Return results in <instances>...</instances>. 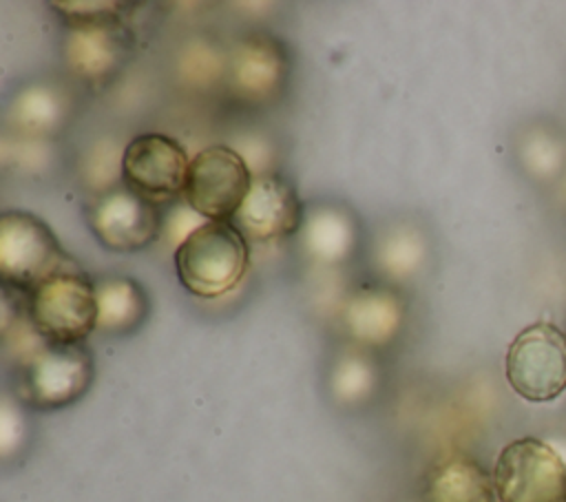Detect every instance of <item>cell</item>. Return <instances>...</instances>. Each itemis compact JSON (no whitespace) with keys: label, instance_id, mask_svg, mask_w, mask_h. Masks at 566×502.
<instances>
[{"label":"cell","instance_id":"cell-1","mask_svg":"<svg viewBox=\"0 0 566 502\" xmlns=\"http://www.w3.org/2000/svg\"><path fill=\"white\" fill-rule=\"evenodd\" d=\"M15 343V396L38 411L62 409L80 400L93 385V352L84 343H49L33 330L29 316L4 332Z\"/></svg>","mask_w":566,"mask_h":502},{"label":"cell","instance_id":"cell-2","mask_svg":"<svg viewBox=\"0 0 566 502\" xmlns=\"http://www.w3.org/2000/svg\"><path fill=\"white\" fill-rule=\"evenodd\" d=\"M250 268L248 239L230 221H206L175 250L179 283L197 299L234 290Z\"/></svg>","mask_w":566,"mask_h":502},{"label":"cell","instance_id":"cell-3","mask_svg":"<svg viewBox=\"0 0 566 502\" xmlns=\"http://www.w3.org/2000/svg\"><path fill=\"white\" fill-rule=\"evenodd\" d=\"M80 268L60 245L46 221L24 210L0 215V279L4 287L29 294L49 276Z\"/></svg>","mask_w":566,"mask_h":502},{"label":"cell","instance_id":"cell-4","mask_svg":"<svg viewBox=\"0 0 566 502\" xmlns=\"http://www.w3.org/2000/svg\"><path fill=\"white\" fill-rule=\"evenodd\" d=\"M27 314L49 343H84L97 330L95 279L82 268L49 276L27 294Z\"/></svg>","mask_w":566,"mask_h":502},{"label":"cell","instance_id":"cell-5","mask_svg":"<svg viewBox=\"0 0 566 502\" xmlns=\"http://www.w3.org/2000/svg\"><path fill=\"white\" fill-rule=\"evenodd\" d=\"M504 374L524 400H555L566 389V334L546 321L524 327L506 349Z\"/></svg>","mask_w":566,"mask_h":502},{"label":"cell","instance_id":"cell-6","mask_svg":"<svg viewBox=\"0 0 566 502\" xmlns=\"http://www.w3.org/2000/svg\"><path fill=\"white\" fill-rule=\"evenodd\" d=\"M493 487L500 502H566V462L551 442L517 438L500 451Z\"/></svg>","mask_w":566,"mask_h":502},{"label":"cell","instance_id":"cell-7","mask_svg":"<svg viewBox=\"0 0 566 502\" xmlns=\"http://www.w3.org/2000/svg\"><path fill=\"white\" fill-rule=\"evenodd\" d=\"M252 179V168L239 150L212 144L190 159L184 201L206 221H232Z\"/></svg>","mask_w":566,"mask_h":502},{"label":"cell","instance_id":"cell-8","mask_svg":"<svg viewBox=\"0 0 566 502\" xmlns=\"http://www.w3.org/2000/svg\"><path fill=\"white\" fill-rule=\"evenodd\" d=\"M122 181L146 201L168 208L184 199L190 159L166 133L135 135L122 150Z\"/></svg>","mask_w":566,"mask_h":502},{"label":"cell","instance_id":"cell-9","mask_svg":"<svg viewBox=\"0 0 566 502\" xmlns=\"http://www.w3.org/2000/svg\"><path fill=\"white\" fill-rule=\"evenodd\" d=\"M86 223L104 248L113 252H137L161 234L164 208L146 201L119 181L88 199Z\"/></svg>","mask_w":566,"mask_h":502},{"label":"cell","instance_id":"cell-10","mask_svg":"<svg viewBox=\"0 0 566 502\" xmlns=\"http://www.w3.org/2000/svg\"><path fill=\"white\" fill-rule=\"evenodd\" d=\"M133 46L135 38L124 18L64 24V66L84 84H104L113 80L128 62Z\"/></svg>","mask_w":566,"mask_h":502},{"label":"cell","instance_id":"cell-11","mask_svg":"<svg viewBox=\"0 0 566 502\" xmlns=\"http://www.w3.org/2000/svg\"><path fill=\"white\" fill-rule=\"evenodd\" d=\"M305 206L296 188L276 172L254 175L232 226L252 243H276L298 234Z\"/></svg>","mask_w":566,"mask_h":502},{"label":"cell","instance_id":"cell-12","mask_svg":"<svg viewBox=\"0 0 566 502\" xmlns=\"http://www.w3.org/2000/svg\"><path fill=\"white\" fill-rule=\"evenodd\" d=\"M290 75L285 46L272 35L252 33L241 38L226 60V84L230 95L248 104L276 100Z\"/></svg>","mask_w":566,"mask_h":502},{"label":"cell","instance_id":"cell-13","mask_svg":"<svg viewBox=\"0 0 566 502\" xmlns=\"http://www.w3.org/2000/svg\"><path fill=\"white\" fill-rule=\"evenodd\" d=\"M407 303L389 285H360L352 290L340 307L345 334L360 347H385L402 330Z\"/></svg>","mask_w":566,"mask_h":502},{"label":"cell","instance_id":"cell-14","mask_svg":"<svg viewBox=\"0 0 566 502\" xmlns=\"http://www.w3.org/2000/svg\"><path fill=\"white\" fill-rule=\"evenodd\" d=\"M305 254L321 265H343L352 261L360 241L356 215L336 201H316L305 206L298 230Z\"/></svg>","mask_w":566,"mask_h":502},{"label":"cell","instance_id":"cell-15","mask_svg":"<svg viewBox=\"0 0 566 502\" xmlns=\"http://www.w3.org/2000/svg\"><path fill=\"white\" fill-rule=\"evenodd\" d=\"M73 113V93L55 80L27 82L7 108V124L15 135L42 142L57 135Z\"/></svg>","mask_w":566,"mask_h":502},{"label":"cell","instance_id":"cell-16","mask_svg":"<svg viewBox=\"0 0 566 502\" xmlns=\"http://www.w3.org/2000/svg\"><path fill=\"white\" fill-rule=\"evenodd\" d=\"M422 498L424 502H493V475L473 458L453 453L427 471Z\"/></svg>","mask_w":566,"mask_h":502},{"label":"cell","instance_id":"cell-17","mask_svg":"<svg viewBox=\"0 0 566 502\" xmlns=\"http://www.w3.org/2000/svg\"><path fill=\"white\" fill-rule=\"evenodd\" d=\"M97 332L128 334L148 316V294L139 281L126 274H102L95 279Z\"/></svg>","mask_w":566,"mask_h":502},{"label":"cell","instance_id":"cell-18","mask_svg":"<svg viewBox=\"0 0 566 502\" xmlns=\"http://www.w3.org/2000/svg\"><path fill=\"white\" fill-rule=\"evenodd\" d=\"M427 257V239L411 223L387 228L376 243V263L389 279L402 281L413 276Z\"/></svg>","mask_w":566,"mask_h":502},{"label":"cell","instance_id":"cell-19","mask_svg":"<svg viewBox=\"0 0 566 502\" xmlns=\"http://www.w3.org/2000/svg\"><path fill=\"white\" fill-rule=\"evenodd\" d=\"M378 380L376 365L363 352L343 354L332 369V391L340 402L365 400Z\"/></svg>","mask_w":566,"mask_h":502},{"label":"cell","instance_id":"cell-20","mask_svg":"<svg viewBox=\"0 0 566 502\" xmlns=\"http://www.w3.org/2000/svg\"><path fill=\"white\" fill-rule=\"evenodd\" d=\"M51 9L60 15L64 24L71 22H86V20H102V18H126L124 2L111 0H71V2H53Z\"/></svg>","mask_w":566,"mask_h":502},{"label":"cell","instance_id":"cell-21","mask_svg":"<svg viewBox=\"0 0 566 502\" xmlns=\"http://www.w3.org/2000/svg\"><path fill=\"white\" fill-rule=\"evenodd\" d=\"M206 223V219L201 215H197L184 199L175 201L172 206H168L164 210V223H161V234L164 239L175 245V250L201 226Z\"/></svg>","mask_w":566,"mask_h":502},{"label":"cell","instance_id":"cell-22","mask_svg":"<svg viewBox=\"0 0 566 502\" xmlns=\"http://www.w3.org/2000/svg\"><path fill=\"white\" fill-rule=\"evenodd\" d=\"M20 433H22V420L13 411L11 402L4 400L2 402V411H0V447H2V456H9V451L20 440Z\"/></svg>","mask_w":566,"mask_h":502}]
</instances>
